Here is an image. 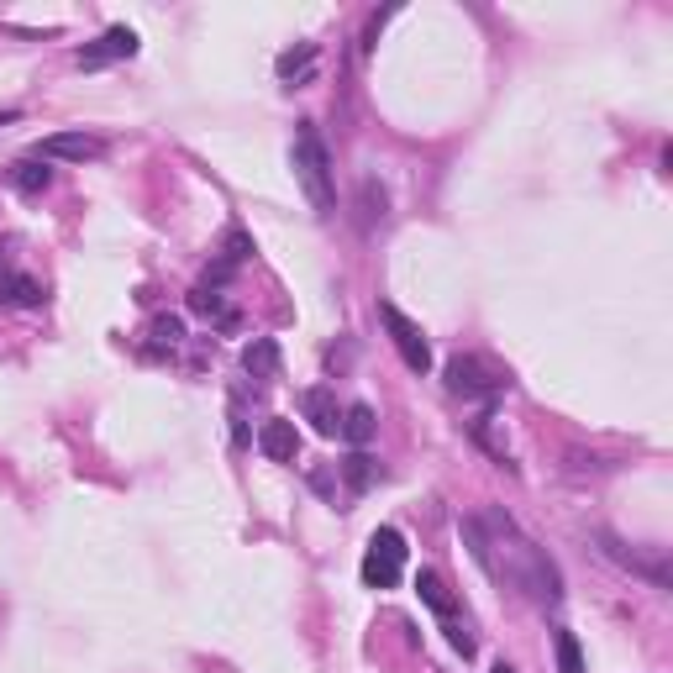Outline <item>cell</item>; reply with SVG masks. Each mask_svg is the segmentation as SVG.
<instances>
[{
    "label": "cell",
    "instance_id": "1",
    "mask_svg": "<svg viewBox=\"0 0 673 673\" xmlns=\"http://www.w3.org/2000/svg\"><path fill=\"white\" fill-rule=\"evenodd\" d=\"M479 532H484V553H489L484 574H505L511 584H521L537 605H558V600H563L558 568L547 563V553H542L532 537H521V526H516L511 516L489 511V516L479 521Z\"/></svg>",
    "mask_w": 673,
    "mask_h": 673
},
{
    "label": "cell",
    "instance_id": "2",
    "mask_svg": "<svg viewBox=\"0 0 673 673\" xmlns=\"http://www.w3.org/2000/svg\"><path fill=\"white\" fill-rule=\"evenodd\" d=\"M290 163H295V179H300L305 200H311V206H316L321 216H332V211H337V185H332V158H326L316 127H300Z\"/></svg>",
    "mask_w": 673,
    "mask_h": 673
},
{
    "label": "cell",
    "instance_id": "3",
    "mask_svg": "<svg viewBox=\"0 0 673 673\" xmlns=\"http://www.w3.org/2000/svg\"><path fill=\"white\" fill-rule=\"evenodd\" d=\"M405 574V537L395 526H379L369 537V553H363V584L369 589H395Z\"/></svg>",
    "mask_w": 673,
    "mask_h": 673
},
{
    "label": "cell",
    "instance_id": "4",
    "mask_svg": "<svg viewBox=\"0 0 673 673\" xmlns=\"http://www.w3.org/2000/svg\"><path fill=\"white\" fill-rule=\"evenodd\" d=\"M379 321H384V332H390V342H395V353H400V363L411 374H426L432 369V348H426V332L405 316V311H395V305H379Z\"/></svg>",
    "mask_w": 673,
    "mask_h": 673
},
{
    "label": "cell",
    "instance_id": "5",
    "mask_svg": "<svg viewBox=\"0 0 673 673\" xmlns=\"http://www.w3.org/2000/svg\"><path fill=\"white\" fill-rule=\"evenodd\" d=\"M505 384H511V374L489 369L484 358H453L447 363V390L453 395H495Z\"/></svg>",
    "mask_w": 673,
    "mask_h": 673
},
{
    "label": "cell",
    "instance_id": "6",
    "mask_svg": "<svg viewBox=\"0 0 673 673\" xmlns=\"http://www.w3.org/2000/svg\"><path fill=\"white\" fill-rule=\"evenodd\" d=\"M132 53H137V32H132V27H111L100 43L79 48V69H106V64H116V58H132Z\"/></svg>",
    "mask_w": 673,
    "mask_h": 673
},
{
    "label": "cell",
    "instance_id": "7",
    "mask_svg": "<svg viewBox=\"0 0 673 673\" xmlns=\"http://www.w3.org/2000/svg\"><path fill=\"white\" fill-rule=\"evenodd\" d=\"M106 153V142L90 137V132H53L37 142V158H74V163H85V158H100Z\"/></svg>",
    "mask_w": 673,
    "mask_h": 673
},
{
    "label": "cell",
    "instance_id": "8",
    "mask_svg": "<svg viewBox=\"0 0 673 673\" xmlns=\"http://www.w3.org/2000/svg\"><path fill=\"white\" fill-rule=\"evenodd\" d=\"M295 447H300V432H295V421H284V416H269L258 426V453L269 458V463H290L295 458Z\"/></svg>",
    "mask_w": 673,
    "mask_h": 673
},
{
    "label": "cell",
    "instance_id": "9",
    "mask_svg": "<svg viewBox=\"0 0 673 673\" xmlns=\"http://www.w3.org/2000/svg\"><path fill=\"white\" fill-rule=\"evenodd\" d=\"M300 411H305V421H311L321 437H337V432H342L337 395H332V390H321V384H316V390H305V395H300Z\"/></svg>",
    "mask_w": 673,
    "mask_h": 673
},
{
    "label": "cell",
    "instance_id": "10",
    "mask_svg": "<svg viewBox=\"0 0 673 673\" xmlns=\"http://www.w3.org/2000/svg\"><path fill=\"white\" fill-rule=\"evenodd\" d=\"M190 311L195 316H206L211 326H216V332H237V305H227V300H221V290H211V284H200V290L190 295Z\"/></svg>",
    "mask_w": 673,
    "mask_h": 673
},
{
    "label": "cell",
    "instance_id": "11",
    "mask_svg": "<svg viewBox=\"0 0 673 673\" xmlns=\"http://www.w3.org/2000/svg\"><path fill=\"white\" fill-rule=\"evenodd\" d=\"M242 369L253 379H274L279 374V342L274 337H253L248 348H242Z\"/></svg>",
    "mask_w": 673,
    "mask_h": 673
},
{
    "label": "cell",
    "instance_id": "12",
    "mask_svg": "<svg viewBox=\"0 0 673 673\" xmlns=\"http://www.w3.org/2000/svg\"><path fill=\"white\" fill-rule=\"evenodd\" d=\"M416 595H421V605H432L437 610V616H447V621H453V610H458V600L453 595H447V584L432 574V568H421V574H416Z\"/></svg>",
    "mask_w": 673,
    "mask_h": 673
},
{
    "label": "cell",
    "instance_id": "13",
    "mask_svg": "<svg viewBox=\"0 0 673 673\" xmlns=\"http://www.w3.org/2000/svg\"><path fill=\"white\" fill-rule=\"evenodd\" d=\"M374 432H379V421H374L369 405H348V411H342V437H348L353 447H369Z\"/></svg>",
    "mask_w": 673,
    "mask_h": 673
},
{
    "label": "cell",
    "instance_id": "14",
    "mask_svg": "<svg viewBox=\"0 0 673 673\" xmlns=\"http://www.w3.org/2000/svg\"><path fill=\"white\" fill-rule=\"evenodd\" d=\"M43 300V284L37 279H27V274H0V305H37Z\"/></svg>",
    "mask_w": 673,
    "mask_h": 673
},
{
    "label": "cell",
    "instance_id": "15",
    "mask_svg": "<svg viewBox=\"0 0 673 673\" xmlns=\"http://www.w3.org/2000/svg\"><path fill=\"white\" fill-rule=\"evenodd\" d=\"M11 185L22 190V195H43L53 185V169H43V163H11Z\"/></svg>",
    "mask_w": 673,
    "mask_h": 673
},
{
    "label": "cell",
    "instance_id": "16",
    "mask_svg": "<svg viewBox=\"0 0 673 673\" xmlns=\"http://www.w3.org/2000/svg\"><path fill=\"white\" fill-rule=\"evenodd\" d=\"M342 479H348L358 495H363L369 484H379V463H374L369 453H353V458H342Z\"/></svg>",
    "mask_w": 673,
    "mask_h": 673
},
{
    "label": "cell",
    "instance_id": "17",
    "mask_svg": "<svg viewBox=\"0 0 673 673\" xmlns=\"http://www.w3.org/2000/svg\"><path fill=\"white\" fill-rule=\"evenodd\" d=\"M553 652H558V668L563 673H584V652L574 631H553Z\"/></svg>",
    "mask_w": 673,
    "mask_h": 673
},
{
    "label": "cell",
    "instance_id": "18",
    "mask_svg": "<svg viewBox=\"0 0 673 673\" xmlns=\"http://www.w3.org/2000/svg\"><path fill=\"white\" fill-rule=\"evenodd\" d=\"M311 58H316V43H300L295 53H284V58H279V74L290 79V74H300V69H311Z\"/></svg>",
    "mask_w": 673,
    "mask_h": 673
},
{
    "label": "cell",
    "instance_id": "19",
    "mask_svg": "<svg viewBox=\"0 0 673 673\" xmlns=\"http://www.w3.org/2000/svg\"><path fill=\"white\" fill-rule=\"evenodd\" d=\"M179 337H185V326H179L174 316H158V321H153V342H158V348H169V353H174V342H179Z\"/></svg>",
    "mask_w": 673,
    "mask_h": 673
},
{
    "label": "cell",
    "instance_id": "20",
    "mask_svg": "<svg viewBox=\"0 0 673 673\" xmlns=\"http://www.w3.org/2000/svg\"><path fill=\"white\" fill-rule=\"evenodd\" d=\"M447 642H453L463 658H474V637H468V626H447Z\"/></svg>",
    "mask_w": 673,
    "mask_h": 673
},
{
    "label": "cell",
    "instance_id": "21",
    "mask_svg": "<svg viewBox=\"0 0 673 673\" xmlns=\"http://www.w3.org/2000/svg\"><path fill=\"white\" fill-rule=\"evenodd\" d=\"M489 673H516V668H511V663H495V668H489Z\"/></svg>",
    "mask_w": 673,
    "mask_h": 673
}]
</instances>
